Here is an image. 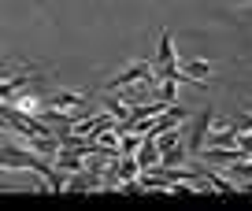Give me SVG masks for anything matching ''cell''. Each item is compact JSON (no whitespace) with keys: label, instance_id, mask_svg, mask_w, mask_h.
Listing matches in <instances>:
<instances>
[{"label":"cell","instance_id":"cell-4","mask_svg":"<svg viewBox=\"0 0 252 211\" xmlns=\"http://www.w3.org/2000/svg\"><path fill=\"white\" fill-rule=\"evenodd\" d=\"M197 156L208 159V163H219V167H234V163H241L249 152H245V149H230V152L226 149H200Z\"/></svg>","mask_w":252,"mask_h":211},{"label":"cell","instance_id":"cell-1","mask_svg":"<svg viewBox=\"0 0 252 211\" xmlns=\"http://www.w3.org/2000/svg\"><path fill=\"white\" fill-rule=\"evenodd\" d=\"M137 82H159L156 70H152V63H134V67H126L123 74H115V78L108 82V89L119 93V89H126V86H137Z\"/></svg>","mask_w":252,"mask_h":211},{"label":"cell","instance_id":"cell-7","mask_svg":"<svg viewBox=\"0 0 252 211\" xmlns=\"http://www.w3.org/2000/svg\"><path fill=\"white\" fill-rule=\"evenodd\" d=\"M182 70H186V74H189L193 82H204L208 74H212V63H208V60H189Z\"/></svg>","mask_w":252,"mask_h":211},{"label":"cell","instance_id":"cell-2","mask_svg":"<svg viewBox=\"0 0 252 211\" xmlns=\"http://www.w3.org/2000/svg\"><path fill=\"white\" fill-rule=\"evenodd\" d=\"M156 86L159 82H137V86H126V89H119V100L123 104H130V108H141V104H149V100H159L156 96Z\"/></svg>","mask_w":252,"mask_h":211},{"label":"cell","instance_id":"cell-6","mask_svg":"<svg viewBox=\"0 0 252 211\" xmlns=\"http://www.w3.org/2000/svg\"><path fill=\"white\" fill-rule=\"evenodd\" d=\"M141 145H145V133H123L119 137V156H134Z\"/></svg>","mask_w":252,"mask_h":211},{"label":"cell","instance_id":"cell-5","mask_svg":"<svg viewBox=\"0 0 252 211\" xmlns=\"http://www.w3.org/2000/svg\"><path fill=\"white\" fill-rule=\"evenodd\" d=\"M33 82V67L26 70V74H15V78H4V100H11V96L19 93V89H26Z\"/></svg>","mask_w":252,"mask_h":211},{"label":"cell","instance_id":"cell-8","mask_svg":"<svg viewBox=\"0 0 252 211\" xmlns=\"http://www.w3.org/2000/svg\"><path fill=\"white\" fill-rule=\"evenodd\" d=\"M237 149H245L252 156V130H237Z\"/></svg>","mask_w":252,"mask_h":211},{"label":"cell","instance_id":"cell-9","mask_svg":"<svg viewBox=\"0 0 252 211\" xmlns=\"http://www.w3.org/2000/svg\"><path fill=\"white\" fill-rule=\"evenodd\" d=\"M234 4H252V0H234Z\"/></svg>","mask_w":252,"mask_h":211},{"label":"cell","instance_id":"cell-3","mask_svg":"<svg viewBox=\"0 0 252 211\" xmlns=\"http://www.w3.org/2000/svg\"><path fill=\"white\" fill-rule=\"evenodd\" d=\"M45 108L67 111V115H78L82 119V111H86V96H82V93H52V100H48Z\"/></svg>","mask_w":252,"mask_h":211}]
</instances>
